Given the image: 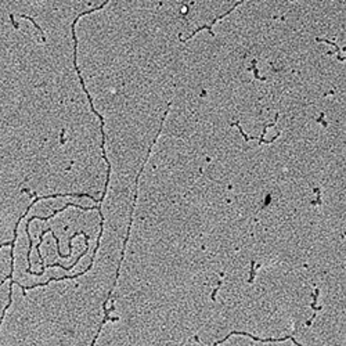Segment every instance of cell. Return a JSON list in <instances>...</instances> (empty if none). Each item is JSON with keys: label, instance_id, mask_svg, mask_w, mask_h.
Here are the masks:
<instances>
[{"label": "cell", "instance_id": "cell-1", "mask_svg": "<svg viewBox=\"0 0 346 346\" xmlns=\"http://www.w3.org/2000/svg\"><path fill=\"white\" fill-rule=\"evenodd\" d=\"M20 17H21V18H25V20H28V21H31V22H32V24H33V26H35V28H36V29H37V31H39V32H40L42 40H43V42H46V36H44V31H43V29H42V28H40V25H37V24H36V22H35V21H33V18H32V17H29V15H25V14H20Z\"/></svg>", "mask_w": 346, "mask_h": 346}, {"label": "cell", "instance_id": "cell-2", "mask_svg": "<svg viewBox=\"0 0 346 346\" xmlns=\"http://www.w3.org/2000/svg\"><path fill=\"white\" fill-rule=\"evenodd\" d=\"M316 40H317V42H325V43H328V44H332V46H334V47L336 48V53H338V60H341V61L345 60V58L342 57V54H341V47H339L338 44L332 43L331 40H327V39H320V37H316Z\"/></svg>", "mask_w": 346, "mask_h": 346}, {"label": "cell", "instance_id": "cell-3", "mask_svg": "<svg viewBox=\"0 0 346 346\" xmlns=\"http://www.w3.org/2000/svg\"><path fill=\"white\" fill-rule=\"evenodd\" d=\"M318 295H320V291H318V290H314V295H313V302L310 303V307H312V309H313L314 312H320V310L323 309L321 306H316V301H317Z\"/></svg>", "mask_w": 346, "mask_h": 346}, {"label": "cell", "instance_id": "cell-4", "mask_svg": "<svg viewBox=\"0 0 346 346\" xmlns=\"http://www.w3.org/2000/svg\"><path fill=\"white\" fill-rule=\"evenodd\" d=\"M256 62H258V61L254 58V60H252V71H254V73H255V79H256V81H266V78H260V76H259L258 69H256Z\"/></svg>", "mask_w": 346, "mask_h": 346}, {"label": "cell", "instance_id": "cell-5", "mask_svg": "<svg viewBox=\"0 0 346 346\" xmlns=\"http://www.w3.org/2000/svg\"><path fill=\"white\" fill-rule=\"evenodd\" d=\"M251 267H252V269H251V277H249L248 281L252 282L255 280V262L254 260H251Z\"/></svg>", "mask_w": 346, "mask_h": 346}, {"label": "cell", "instance_id": "cell-6", "mask_svg": "<svg viewBox=\"0 0 346 346\" xmlns=\"http://www.w3.org/2000/svg\"><path fill=\"white\" fill-rule=\"evenodd\" d=\"M220 285H221V280H219V282H217V287H216V288H215V290H213V292H212V295H210V299H212L213 302H215V301H216V292H217V291H219V288H220Z\"/></svg>", "mask_w": 346, "mask_h": 346}, {"label": "cell", "instance_id": "cell-7", "mask_svg": "<svg viewBox=\"0 0 346 346\" xmlns=\"http://www.w3.org/2000/svg\"><path fill=\"white\" fill-rule=\"evenodd\" d=\"M314 318H316V313L313 314V317L310 318V320H307V321H306V325H307V327H310V324H312V321H313Z\"/></svg>", "mask_w": 346, "mask_h": 346}]
</instances>
